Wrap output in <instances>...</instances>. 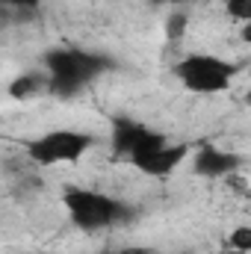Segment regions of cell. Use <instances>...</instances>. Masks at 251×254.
Instances as JSON below:
<instances>
[{"instance_id":"obj_1","label":"cell","mask_w":251,"mask_h":254,"mask_svg":"<svg viewBox=\"0 0 251 254\" xmlns=\"http://www.w3.org/2000/svg\"><path fill=\"white\" fill-rule=\"evenodd\" d=\"M63 201L71 210V222L83 231H98V228H110L116 222H130V216H133V210L127 204L107 198L101 192L80 190V187H68L63 192Z\"/></svg>"},{"instance_id":"obj_2","label":"cell","mask_w":251,"mask_h":254,"mask_svg":"<svg viewBox=\"0 0 251 254\" xmlns=\"http://www.w3.org/2000/svg\"><path fill=\"white\" fill-rule=\"evenodd\" d=\"M237 65L225 63L219 57H207V54H192L187 60L175 65L178 80L187 86L189 92L198 95H213V92H225L231 86V80L237 77Z\"/></svg>"},{"instance_id":"obj_3","label":"cell","mask_w":251,"mask_h":254,"mask_svg":"<svg viewBox=\"0 0 251 254\" xmlns=\"http://www.w3.org/2000/svg\"><path fill=\"white\" fill-rule=\"evenodd\" d=\"M92 145V136L77 133V130H54L45 133L33 142H27V154L42 163V166H54V163H74L80 160Z\"/></svg>"},{"instance_id":"obj_4","label":"cell","mask_w":251,"mask_h":254,"mask_svg":"<svg viewBox=\"0 0 251 254\" xmlns=\"http://www.w3.org/2000/svg\"><path fill=\"white\" fill-rule=\"evenodd\" d=\"M45 65L51 71V77H60V80H71L77 86H86L89 80H95L101 71H110L113 63L101 54H86V51H77V48H68V51H51L45 57Z\"/></svg>"},{"instance_id":"obj_5","label":"cell","mask_w":251,"mask_h":254,"mask_svg":"<svg viewBox=\"0 0 251 254\" xmlns=\"http://www.w3.org/2000/svg\"><path fill=\"white\" fill-rule=\"evenodd\" d=\"M240 169V157L237 154H228L222 148H201L195 154V175L201 178H225L231 172Z\"/></svg>"},{"instance_id":"obj_6","label":"cell","mask_w":251,"mask_h":254,"mask_svg":"<svg viewBox=\"0 0 251 254\" xmlns=\"http://www.w3.org/2000/svg\"><path fill=\"white\" fill-rule=\"evenodd\" d=\"M187 145H166V148H160V151H154L151 157H145V160H139L136 163V169H142L145 175H154V178H163V175H169V172H175L181 163H184V157H187Z\"/></svg>"},{"instance_id":"obj_7","label":"cell","mask_w":251,"mask_h":254,"mask_svg":"<svg viewBox=\"0 0 251 254\" xmlns=\"http://www.w3.org/2000/svg\"><path fill=\"white\" fill-rule=\"evenodd\" d=\"M145 133H148L145 125H136V122H130V119H116V122H113V151L130 157L133 148L145 139Z\"/></svg>"},{"instance_id":"obj_8","label":"cell","mask_w":251,"mask_h":254,"mask_svg":"<svg viewBox=\"0 0 251 254\" xmlns=\"http://www.w3.org/2000/svg\"><path fill=\"white\" fill-rule=\"evenodd\" d=\"M39 89H48V80L45 77H39V74H21L18 80H12L9 95L15 101H24V98H33Z\"/></svg>"},{"instance_id":"obj_9","label":"cell","mask_w":251,"mask_h":254,"mask_svg":"<svg viewBox=\"0 0 251 254\" xmlns=\"http://www.w3.org/2000/svg\"><path fill=\"white\" fill-rule=\"evenodd\" d=\"M166 145H169V142H166V136H160V133H151V130H148V133H145V139H142V142L133 148V154H130V163L136 166L139 160L151 157L154 151H160V148H166Z\"/></svg>"},{"instance_id":"obj_10","label":"cell","mask_w":251,"mask_h":254,"mask_svg":"<svg viewBox=\"0 0 251 254\" xmlns=\"http://www.w3.org/2000/svg\"><path fill=\"white\" fill-rule=\"evenodd\" d=\"M187 24H189L187 12H172L169 21H166V36H169L172 42H181V36L187 33Z\"/></svg>"},{"instance_id":"obj_11","label":"cell","mask_w":251,"mask_h":254,"mask_svg":"<svg viewBox=\"0 0 251 254\" xmlns=\"http://www.w3.org/2000/svg\"><path fill=\"white\" fill-rule=\"evenodd\" d=\"M83 86L71 83V80H60V77H48V92L57 95V98H74Z\"/></svg>"},{"instance_id":"obj_12","label":"cell","mask_w":251,"mask_h":254,"mask_svg":"<svg viewBox=\"0 0 251 254\" xmlns=\"http://www.w3.org/2000/svg\"><path fill=\"white\" fill-rule=\"evenodd\" d=\"M228 249H234V252H251V228L249 225L237 228V231L228 237Z\"/></svg>"},{"instance_id":"obj_13","label":"cell","mask_w":251,"mask_h":254,"mask_svg":"<svg viewBox=\"0 0 251 254\" xmlns=\"http://www.w3.org/2000/svg\"><path fill=\"white\" fill-rule=\"evenodd\" d=\"M228 15L251 24V0H228Z\"/></svg>"},{"instance_id":"obj_14","label":"cell","mask_w":251,"mask_h":254,"mask_svg":"<svg viewBox=\"0 0 251 254\" xmlns=\"http://www.w3.org/2000/svg\"><path fill=\"white\" fill-rule=\"evenodd\" d=\"M6 6H12V9H36L42 0H3Z\"/></svg>"},{"instance_id":"obj_15","label":"cell","mask_w":251,"mask_h":254,"mask_svg":"<svg viewBox=\"0 0 251 254\" xmlns=\"http://www.w3.org/2000/svg\"><path fill=\"white\" fill-rule=\"evenodd\" d=\"M243 42H249V45H251V24L243 27Z\"/></svg>"},{"instance_id":"obj_16","label":"cell","mask_w":251,"mask_h":254,"mask_svg":"<svg viewBox=\"0 0 251 254\" xmlns=\"http://www.w3.org/2000/svg\"><path fill=\"white\" fill-rule=\"evenodd\" d=\"M151 3H187V0H151Z\"/></svg>"},{"instance_id":"obj_17","label":"cell","mask_w":251,"mask_h":254,"mask_svg":"<svg viewBox=\"0 0 251 254\" xmlns=\"http://www.w3.org/2000/svg\"><path fill=\"white\" fill-rule=\"evenodd\" d=\"M219 254H237V252L234 249H225V252H219Z\"/></svg>"},{"instance_id":"obj_18","label":"cell","mask_w":251,"mask_h":254,"mask_svg":"<svg viewBox=\"0 0 251 254\" xmlns=\"http://www.w3.org/2000/svg\"><path fill=\"white\" fill-rule=\"evenodd\" d=\"M246 101H249V104H251V86H249V92H246Z\"/></svg>"},{"instance_id":"obj_19","label":"cell","mask_w":251,"mask_h":254,"mask_svg":"<svg viewBox=\"0 0 251 254\" xmlns=\"http://www.w3.org/2000/svg\"><path fill=\"white\" fill-rule=\"evenodd\" d=\"M119 254H136V252H119Z\"/></svg>"}]
</instances>
